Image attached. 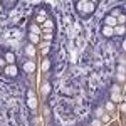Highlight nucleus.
<instances>
[{
    "mask_svg": "<svg viewBox=\"0 0 126 126\" xmlns=\"http://www.w3.org/2000/svg\"><path fill=\"white\" fill-rule=\"evenodd\" d=\"M3 72H5L9 78H15V76L19 74V69H17L15 64H7V67L3 69Z\"/></svg>",
    "mask_w": 126,
    "mask_h": 126,
    "instance_id": "nucleus-1",
    "label": "nucleus"
},
{
    "mask_svg": "<svg viewBox=\"0 0 126 126\" xmlns=\"http://www.w3.org/2000/svg\"><path fill=\"white\" fill-rule=\"evenodd\" d=\"M104 25H108V27H111V29H114V27L118 25L116 17H113V15H106V19H104Z\"/></svg>",
    "mask_w": 126,
    "mask_h": 126,
    "instance_id": "nucleus-2",
    "label": "nucleus"
},
{
    "mask_svg": "<svg viewBox=\"0 0 126 126\" xmlns=\"http://www.w3.org/2000/svg\"><path fill=\"white\" fill-rule=\"evenodd\" d=\"M94 10H96V2H86L82 7V12H86V14H91Z\"/></svg>",
    "mask_w": 126,
    "mask_h": 126,
    "instance_id": "nucleus-3",
    "label": "nucleus"
},
{
    "mask_svg": "<svg viewBox=\"0 0 126 126\" xmlns=\"http://www.w3.org/2000/svg\"><path fill=\"white\" fill-rule=\"evenodd\" d=\"M24 71L25 72H34L35 71V62L34 61H25L24 62Z\"/></svg>",
    "mask_w": 126,
    "mask_h": 126,
    "instance_id": "nucleus-4",
    "label": "nucleus"
},
{
    "mask_svg": "<svg viewBox=\"0 0 126 126\" xmlns=\"http://www.w3.org/2000/svg\"><path fill=\"white\" fill-rule=\"evenodd\" d=\"M25 56H27V57H30V59H34V57H35V47H34L32 44L25 47Z\"/></svg>",
    "mask_w": 126,
    "mask_h": 126,
    "instance_id": "nucleus-5",
    "label": "nucleus"
},
{
    "mask_svg": "<svg viewBox=\"0 0 126 126\" xmlns=\"http://www.w3.org/2000/svg\"><path fill=\"white\" fill-rule=\"evenodd\" d=\"M40 69H42V72H47L49 69H50V59H44L42 61V64H40Z\"/></svg>",
    "mask_w": 126,
    "mask_h": 126,
    "instance_id": "nucleus-6",
    "label": "nucleus"
},
{
    "mask_svg": "<svg viewBox=\"0 0 126 126\" xmlns=\"http://www.w3.org/2000/svg\"><path fill=\"white\" fill-rule=\"evenodd\" d=\"M113 32H114V35H125L126 27H125V25H116V27L113 29Z\"/></svg>",
    "mask_w": 126,
    "mask_h": 126,
    "instance_id": "nucleus-7",
    "label": "nucleus"
},
{
    "mask_svg": "<svg viewBox=\"0 0 126 126\" xmlns=\"http://www.w3.org/2000/svg\"><path fill=\"white\" fill-rule=\"evenodd\" d=\"M103 35H104V37H113V35H114V32H113L111 27L104 25V27H103Z\"/></svg>",
    "mask_w": 126,
    "mask_h": 126,
    "instance_id": "nucleus-8",
    "label": "nucleus"
},
{
    "mask_svg": "<svg viewBox=\"0 0 126 126\" xmlns=\"http://www.w3.org/2000/svg\"><path fill=\"white\" fill-rule=\"evenodd\" d=\"M3 59L7 61V64H14V62H15V54H14V52H7Z\"/></svg>",
    "mask_w": 126,
    "mask_h": 126,
    "instance_id": "nucleus-9",
    "label": "nucleus"
},
{
    "mask_svg": "<svg viewBox=\"0 0 126 126\" xmlns=\"http://www.w3.org/2000/svg\"><path fill=\"white\" fill-rule=\"evenodd\" d=\"M30 34H35V35H40V34H42V30H40V27L37 25V24H32V25H30Z\"/></svg>",
    "mask_w": 126,
    "mask_h": 126,
    "instance_id": "nucleus-10",
    "label": "nucleus"
},
{
    "mask_svg": "<svg viewBox=\"0 0 126 126\" xmlns=\"http://www.w3.org/2000/svg\"><path fill=\"white\" fill-rule=\"evenodd\" d=\"M27 106H29L30 109H35V108H37V99H35V97H29V99H27Z\"/></svg>",
    "mask_w": 126,
    "mask_h": 126,
    "instance_id": "nucleus-11",
    "label": "nucleus"
},
{
    "mask_svg": "<svg viewBox=\"0 0 126 126\" xmlns=\"http://www.w3.org/2000/svg\"><path fill=\"white\" fill-rule=\"evenodd\" d=\"M50 89H52V87H50V84H49V82L42 84V87H40V91H42V94H44V96H47L49 93H50Z\"/></svg>",
    "mask_w": 126,
    "mask_h": 126,
    "instance_id": "nucleus-12",
    "label": "nucleus"
},
{
    "mask_svg": "<svg viewBox=\"0 0 126 126\" xmlns=\"http://www.w3.org/2000/svg\"><path fill=\"white\" fill-rule=\"evenodd\" d=\"M29 39L32 44H40V35H35V34H29Z\"/></svg>",
    "mask_w": 126,
    "mask_h": 126,
    "instance_id": "nucleus-13",
    "label": "nucleus"
},
{
    "mask_svg": "<svg viewBox=\"0 0 126 126\" xmlns=\"http://www.w3.org/2000/svg\"><path fill=\"white\" fill-rule=\"evenodd\" d=\"M111 101H113V103H123L125 99L121 97V94H114V93H113V96H111Z\"/></svg>",
    "mask_w": 126,
    "mask_h": 126,
    "instance_id": "nucleus-14",
    "label": "nucleus"
},
{
    "mask_svg": "<svg viewBox=\"0 0 126 126\" xmlns=\"http://www.w3.org/2000/svg\"><path fill=\"white\" fill-rule=\"evenodd\" d=\"M104 109L109 111V113H113V111H114V103H113V101H108L106 106H104Z\"/></svg>",
    "mask_w": 126,
    "mask_h": 126,
    "instance_id": "nucleus-15",
    "label": "nucleus"
},
{
    "mask_svg": "<svg viewBox=\"0 0 126 126\" xmlns=\"http://www.w3.org/2000/svg\"><path fill=\"white\" fill-rule=\"evenodd\" d=\"M42 25H44V27H46V30H50L52 29V27H54V22H52V20H46V22H44V24H42Z\"/></svg>",
    "mask_w": 126,
    "mask_h": 126,
    "instance_id": "nucleus-16",
    "label": "nucleus"
},
{
    "mask_svg": "<svg viewBox=\"0 0 126 126\" xmlns=\"http://www.w3.org/2000/svg\"><path fill=\"white\" fill-rule=\"evenodd\" d=\"M101 123H109L111 121V116H109V113H104L103 116H101V119H99Z\"/></svg>",
    "mask_w": 126,
    "mask_h": 126,
    "instance_id": "nucleus-17",
    "label": "nucleus"
},
{
    "mask_svg": "<svg viewBox=\"0 0 126 126\" xmlns=\"http://www.w3.org/2000/svg\"><path fill=\"white\" fill-rule=\"evenodd\" d=\"M116 22L119 24V25H125V22H126V15H125V14H121L119 17H116Z\"/></svg>",
    "mask_w": 126,
    "mask_h": 126,
    "instance_id": "nucleus-18",
    "label": "nucleus"
},
{
    "mask_svg": "<svg viewBox=\"0 0 126 126\" xmlns=\"http://www.w3.org/2000/svg\"><path fill=\"white\" fill-rule=\"evenodd\" d=\"M111 91H113L114 94H119V93H121V86H118V84H114V86L111 87Z\"/></svg>",
    "mask_w": 126,
    "mask_h": 126,
    "instance_id": "nucleus-19",
    "label": "nucleus"
},
{
    "mask_svg": "<svg viewBox=\"0 0 126 126\" xmlns=\"http://www.w3.org/2000/svg\"><path fill=\"white\" fill-rule=\"evenodd\" d=\"M35 20H37V24H44V22H46V15H37V17H35Z\"/></svg>",
    "mask_w": 126,
    "mask_h": 126,
    "instance_id": "nucleus-20",
    "label": "nucleus"
},
{
    "mask_svg": "<svg viewBox=\"0 0 126 126\" xmlns=\"http://www.w3.org/2000/svg\"><path fill=\"white\" fill-rule=\"evenodd\" d=\"M94 114H96L97 118H101L103 114H104V108H97V109H96V113H94Z\"/></svg>",
    "mask_w": 126,
    "mask_h": 126,
    "instance_id": "nucleus-21",
    "label": "nucleus"
},
{
    "mask_svg": "<svg viewBox=\"0 0 126 126\" xmlns=\"http://www.w3.org/2000/svg\"><path fill=\"white\" fill-rule=\"evenodd\" d=\"M0 67H2V69H5V67H7V61H5L3 57H0Z\"/></svg>",
    "mask_w": 126,
    "mask_h": 126,
    "instance_id": "nucleus-22",
    "label": "nucleus"
},
{
    "mask_svg": "<svg viewBox=\"0 0 126 126\" xmlns=\"http://www.w3.org/2000/svg\"><path fill=\"white\" fill-rule=\"evenodd\" d=\"M118 79H119L121 82H125V72H118Z\"/></svg>",
    "mask_w": 126,
    "mask_h": 126,
    "instance_id": "nucleus-23",
    "label": "nucleus"
},
{
    "mask_svg": "<svg viewBox=\"0 0 126 126\" xmlns=\"http://www.w3.org/2000/svg\"><path fill=\"white\" fill-rule=\"evenodd\" d=\"M27 96H29V97H35V94H34V89H29V91H27Z\"/></svg>",
    "mask_w": 126,
    "mask_h": 126,
    "instance_id": "nucleus-24",
    "label": "nucleus"
},
{
    "mask_svg": "<svg viewBox=\"0 0 126 126\" xmlns=\"http://www.w3.org/2000/svg\"><path fill=\"white\" fill-rule=\"evenodd\" d=\"M103 123L99 121V119H93V126H101Z\"/></svg>",
    "mask_w": 126,
    "mask_h": 126,
    "instance_id": "nucleus-25",
    "label": "nucleus"
},
{
    "mask_svg": "<svg viewBox=\"0 0 126 126\" xmlns=\"http://www.w3.org/2000/svg\"><path fill=\"white\" fill-rule=\"evenodd\" d=\"M5 3V7H14L15 5V2H3Z\"/></svg>",
    "mask_w": 126,
    "mask_h": 126,
    "instance_id": "nucleus-26",
    "label": "nucleus"
},
{
    "mask_svg": "<svg viewBox=\"0 0 126 126\" xmlns=\"http://www.w3.org/2000/svg\"><path fill=\"white\" fill-rule=\"evenodd\" d=\"M126 111V104H125V101H123V103H121V113H125Z\"/></svg>",
    "mask_w": 126,
    "mask_h": 126,
    "instance_id": "nucleus-27",
    "label": "nucleus"
}]
</instances>
